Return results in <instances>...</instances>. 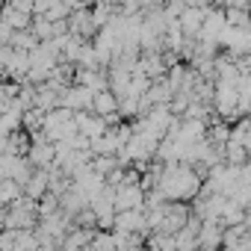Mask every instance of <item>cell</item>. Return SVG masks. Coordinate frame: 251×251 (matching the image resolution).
<instances>
[{"instance_id": "6da1fadb", "label": "cell", "mask_w": 251, "mask_h": 251, "mask_svg": "<svg viewBox=\"0 0 251 251\" xmlns=\"http://www.w3.org/2000/svg\"><path fill=\"white\" fill-rule=\"evenodd\" d=\"M77 130H80V136L95 142V139L109 133V124H106V118H100L95 112H77Z\"/></svg>"}, {"instance_id": "7a4b0ae2", "label": "cell", "mask_w": 251, "mask_h": 251, "mask_svg": "<svg viewBox=\"0 0 251 251\" xmlns=\"http://www.w3.org/2000/svg\"><path fill=\"white\" fill-rule=\"evenodd\" d=\"M118 98L106 89V92H98L95 95V106H92V112L95 115H100V118H112V115H118Z\"/></svg>"}, {"instance_id": "3957f363", "label": "cell", "mask_w": 251, "mask_h": 251, "mask_svg": "<svg viewBox=\"0 0 251 251\" xmlns=\"http://www.w3.org/2000/svg\"><path fill=\"white\" fill-rule=\"evenodd\" d=\"M0 198H3L6 207H12V204H18L24 198V186L15 183V180H3V186H0Z\"/></svg>"}]
</instances>
